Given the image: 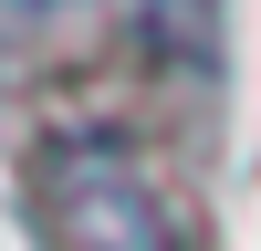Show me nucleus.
I'll return each mask as SVG.
<instances>
[{"label":"nucleus","mask_w":261,"mask_h":251,"mask_svg":"<svg viewBox=\"0 0 261 251\" xmlns=\"http://www.w3.org/2000/svg\"><path fill=\"white\" fill-rule=\"evenodd\" d=\"M42 220H53V251H188V209L178 188L146 167L136 136L115 126H73V136L42 146L32 167Z\"/></svg>","instance_id":"obj_1"}]
</instances>
